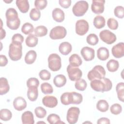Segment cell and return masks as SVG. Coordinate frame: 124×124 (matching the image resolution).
Masks as SVG:
<instances>
[{
	"instance_id": "1",
	"label": "cell",
	"mask_w": 124,
	"mask_h": 124,
	"mask_svg": "<svg viewBox=\"0 0 124 124\" xmlns=\"http://www.w3.org/2000/svg\"><path fill=\"white\" fill-rule=\"evenodd\" d=\"M91 88L96 92H104L110 91L112 86L111 80L107 78H103L101 79H93L90 83Z\"/></svg>"
},
{
	"instance_id": "2",
	"label": "cell",
	"mask_w": 124,
	"mask_h": 124,
	"mask_svg": "<svg viewBox=\"0 0 124 124\" xmlns=\"http://www.w3.org/2000/svg\"><path fill=\"white\" fill-rule=\"evenodd\" d=\"M9 57L13 61L19 60L22 56V44L16 43L10 44L8 51Z\"/></svg>"
},
{
	"instance_id": "3",
	"label": "cell",
	"mask_w": 124,
	"mask_h": 124,
	"mask_svg": "<svg viewBox=\"0 0 124 124\" xmlns=\"http://www.w3.org/2000/svg\"><path fill=\"white\" fill-rule=\"evenodd\" d=\"M106 71L104 67L100 65H95L91 71H90L87 75L89 80L101 79L105 77Z\"/></svg>"
},
{
	"instance_id": "4",
	"label": "cell",
	"mask_w": 124,
	"mask_h": 124,
	"mask_svg": "<svg viewBox=\"0 0 124 124\" xmlns=\"http://www.w3.org/2000/svg\"><path fill=\"white\" fill-rule=\"evenodd\" d=\"M48 66L49 68L52 71L59 70L62 66L61 58L56 53H52L49 55L48 57Z\"/></svg>"
},
{
	"instance_id": "5",
	"label": "cell",
	"mask_w": 124,
	"mask_h": 124,
	"mask_svg": "<svg viewBox=\"0 0 124 124\" xmlns=\"http://www.w3.org/2000/svg\"><path fill=\"white\" fill-rule=\"evenodd\" d=\"M89 7L88 3L85 0L77 1L73 6L72 12L76 16H82L87 11Z\"/></svg>"
},
{
	"instance_id": "6",
	"label": "cell",
	"mask_w": 124,
	"mask_h": 124,
	"mask_svg": "<svg viewBox=\"0 0 124 124\" xmlns=\"http://www.w3.org/2000/svg\"><path fill=\"white\" fill-rule=\"evenodd\" d=\"M66 33V30L64 27L58 26L51 30L49 33V37L52 40L61 39L65 37Z\"/></svg>"
},
{
	"instance_id": "7",
	"label": "cell",
	"mask_w": 124,
	"mask_h": 124,
	"mask_svg": "<svg viewBox=\"0 0 124 124\" xmlns=\"http://www.w3.org/2000/svg\"><path fill=\"white\" fill-rule=\"evenodd\" d=\"M80 113L79 108L76 107L70 108L67 112L66 120L70 124H76L78 119V116Z\"/></svg>"
},
{
	"instance_id": "8",
	"label": "cell",
	"mask_w": 124,
	"mask_h": 124,
	"mask_svg": "<svg viewBox=\"0 0 124 124\" xmlns=\"http://www.w3.org/2000/svg\"><path fill=\"white\" fill-rule=\"evenodd\" d=\"M99 37L102 41L107 44L110 45L116 40L115 34L108 30H104L99 33Z\"/></svg>"
},
{
	"instance_id": "9",
	"label": "cell",
	"mask_w": 124,
	"mask_h": 124,
	"mask_svg": "<svg viewBox=\"0 0 124 124\" xmlns=\"http://www.w3.org/2000/svg\"><path fill=\"white\" fill-rule=\"evenodd\" d=\"M66 70L69 78L72 81H77L82 76L81 70L77 67H74L69 64L67 67Z\"/></svg>"
},
{
	"instance_id": "10",
	"label": "cell",
	"mask_w": 124,
	"mask_h": 124,
	"mask_svg": "<svg viewBox=\"0 0 124 124\" xmlns=\"http://www.w3.org/2000/svg\"><path fill=\"white\" fill-rule=\"evenodd\" d=\"M89 26L88 22L84 19H80L76 23V32L80 36L85 35L88 32Z\"/></svg>"
},
{
	"instance_id": "11",
	"label": "cell",
	"mask_w": 124,
	"mask_h": 124,
	"mask_svg": "<svg viewBox=\"0 0 124 124\" xmlns=\"http://www.w3.org/2000/svg\"><path fill=\"white\" fill-rule=\"evenodd\" d=\"M104 0H93L91 5V10L93 13L96 14H100L104 11Z\"/></svg>"
},
{
	"instance_id": "12",
	"label": "cell",
	"mask_w": 124,
	"mask_h": 124,
	"mask_svg": "<svg viewBox=\"0 0 124 124\" xmlns=\"http://www.w3.org/2000/svg\"><path fill=\"white\" fill-rule=\"evenodd\" d=\"M80 53L86 61H91L94 58L95 51L93 48L88 46L83 47L80 50Z\"/></svg>"
},
{
	"instance_id": "13",
	"label": "cell",
	"mask_w": 124,
	"mask_h": 124,
	"mask_svg": "<svg viewBox=\"0 0 124 124\" xmlns=\"http://www.w3.org/2000/svg\"><path fill=\"white\" fill-rule=\"evenodd\" d=\"M113 56L116 58H121L124 56V44L120 42L114 45L111 48Z\"/></svg>"
},
{
	"instance_id": "14",
	"label": "cell",
	"mask_w": 124,
	"mask_h": 124,
	"mask_svg": "<svg viewBox=\"0 0 124 124\" xmlns=\"http://www.w3.org/2000/svg\"><path fill=\"white\" fill-rule=\"evenodd\" d=\"M42 103L47 108H53L57 105L58 100L54 96L46 95L42 99Z\"/></svg>"
},
{
	"instance_id": "15",
	"label": "cell",
	"mask_w": 124,
	"mask_h": 124,
	"mask_svg": "<svg viewBox=\"0 0 124 124\" xmlns=\"http://www.w3.org/2000/svg\"><path fill=\"white\" fill-rule=\"evenodd\" d=\"M13 106L16 110L22 111L26 108L27 102L24 98L21 96H18L14 100Z\"/></svg>"
},
{
	"instance_id": "16",
	"label": "cell",
	"mask_w": 124,
	"mask_h": 124,
	"mask_svg": "<svg viewBox=\"0 0 124 124\" xmlns=\"http://www.w3.org/2000/svg\"><path fill=\"white\" fill-rule=\"evenodd\" d=\"M69 99L70 104H79L83 100L82 95L78 93L75 92H69Z\"/></svg>"
},
{
	"instance_id": "17",
	"label": "cell",
	"mask_w": 124,
	"mask_h": 124,
	"mask_svg": "<svg viewBox=\"0 0 124 124\" xmlns=\"http://www.w3.org/2000/svg\"><path fill=\"white\" fill-rule=\"evenodd\" d=\"M5 16L6 18V22H13L16 21L18 18V13L16 9L13 8L8 9L5 13Z\"/></svg>"
},
{
	"instance_id": "18",
	"label": "cell",
	"mask_w": 124,
	"mask_h": 124,
	"mask_svg": "<svg viewBox=\"0 0 124 124\" xmlns=\"http://www.w3.org/2000/svg\"><path fill=\"white\" fill-rule=\"evenodd\" d=\"M52 16L53 19L57 22H62L65 17L64 12L59 8L53 9L52 12Z\"/></svg>"
},
{
	"instance_id": "19",
	"label": "cell",
	"mask_w": 124,
	"mask_h": 124,
	"mask_svg": "<svg viewBox=\"0 0 124 124\" xmlns=\"http://www.w3.org/2000/svg\"><path fill=\"white\" fill-rule=\"evenodd\" d=\"M21 120L23 124H33L34 123L33 113L30 111H26L22 114Z\"/></svg>"
},
{
	"instance_id": "20",
	"label": "cell",
	"mask_w": 124,
	"mask_h": 124,
	"mask_svg": "<svg viewBox=\"0 0 124 124\" xmlns=\"http://www.w3.org/2000/svg\"><path fill=\"white\" fill-rule=\"evenodd\" d=\"M72 47L70 43L68 42H63L61 43L59 46L60 52L63 55H67L72 51Z\"/></svg>"
},
{
	"instance_id": "21",
	"label": "cell",
	"mask_w": 124,
	"mask_h": 124,
	"mask_svg": "<svg viewBox=\"0 0 124 124\" xmlns=\"http://www.w3.org/2000/svg\"><path fill=\"white\" fill-rule=\"evenodd\" d=\"M16 5L22 13H26L29 10L30 5L28 0H16Z\"/></svg>"
},
{
	"instance_id": "22",
	"label": "cell",
	"mask_w": 124,
	"mask_h": 124,
	"mask_svg": "<svg viewBox=\"0 0 124 124\" xmlns=\"http://www.w3.org/2000/svg\"><path fill=\"white\" fill-rule=\"evenodd\" d=\"M97 56L98 59L101 61L107 60L109 56L108 49L105 47H99L97 50Z\"/></svg>"
},
{
	"instance_id": "23",
	"label": "cell",
	"mask_w": 124,
	"mask_h": 124,
	"mask_svg": "<svg viewBox=\"0 0 124 124\" xmlns=\"http://www.w3.org/2000/svg\"><path fill=\"white\" fill-rule=\"evenodd\" d=\"M10 90V86L8 80L5 78H0V94L4 95L7 93Z\"/></svg>"
},
{
	"instance_id": "24",
	"label": "cell",
	"mask_w": 124,
	"mask_h": 124,
	"mask_svg": "<svg viewBox=\"0 0 124 124\" xmlns=\"http://www.w3.org/2000/svg\"><path fill=\"white\" fill-rule=\"evenodd\" d=\"M69 62L70 65L74 67H78L81 65L82 61L78 55L73 54L69 57Z\"/></svg>"
},
{
	"instance_id": "25",
	"label": "cell",
	"mask_w": 124,
	"mask_h": 124,
	"mask_svg": "<svg viewBox=\"0 0 124 124\" xmlns=\"http://www.w3.org/2000/svg\"><path fill=\"white\" fill-rule=\"evenodd\" d=\"M66 83V78L63 75L60 74L56 76L53 79V83L57 87L60 88L65 85Z\"/></svg>"
},
{
	"instance_id": "26",
	"label": "cell",
	"mask_w": 124,
	"mask_h": 124,
	"mask_svg": "<svg viewBox=\"0 0 124 124\" xmlns=\"http://www.w3.org/2000/svg\"><path fill=\"white\" fill-rule=\"evenodd\" d=\"M38 91L37 87H31L28 88L27 92V96L28 99L32 101H35L38 98Z\"/></svg>"
},
{
	"instance_id": "27",
	"label": "cell",
	"mask_w": 124,
	"mask_h": 124,
	"mask_svg": "<svg viewBox=\"0 0 124 124\" xmlns=\"http://www.w3.org/2000/svg\"><path fill=\"white\" fill-rule=\"evenodd\" d=\"M36 52L33 50H31L26 54L25 57V62L28 64H32L36 60Z\"/></svg>"
},
{
	"instance_id": "28",
	"label": "cell",
	"mask_w": 124,
	"mask_h": 124,
	"mask_svg": "<svg viewBox=\"0 0 124 124\" xmlns=\"http://www.w3.org/2000/svg\"><path fill=\"white\" fill-rule=\"evenodd\" d=\"M38 39L34 34H30L26 38L25 42L26 45L30 47H33L38 44Z\"/></svg>"
},
{
	"instance_id": "29",
	"label": "cell",
	"mask_w": 124,
	"mask_h": 124,
	"mask_svg": "<svg viewBox=\"0 0 124 124\" xmlns=\"http://www.w3.org/2000/svg\"><path fill=\"white\" fill-rule=\"evenodd\" d=\"M93 23L96 28L98 29L103 28L105 26V19L101 16H97L94 18Z\"/></svg>"
},
{
	"instance_id": "30",
	"label": "cell",
	"mask_w": 124,
	"mask_h": 124,
	"mask_svg": "<svg viewBox=\"0 0 124 124\" xmlns=\"http://www.w3.org/2000/svg\"><path fill=\"white\" fill-rule=\"evenodd\" d=\"M116 91L119 100L122 102L124 101V83L123 82L118 83L116 87Z\"/></svg>"
},
{
	"instance_id": "31",
	"label": "cell",
	"mask_w": 124,
	"mask_h": 124,
	"mask_svg": "<svg viewBox=\"0 0 124 124\" xmlns=\"http://www.w3.org/2000/svg\"><path fill=\"white\" fill-rule=\"evenodd\" d=\"M119 66V63L118 61L114 59L110 60L107 63V68L110 72L116 71Z\"/></svg>"
},
{
	"instance_id": "32",
	"label": "cell",
	"mask_w": 124,
	"mask_h": 124,
	"mask_svg": "<svg viewBox=\"0 0 124 124\" xmlns=\"http://www.w3.org/2000/svg\"><path fill=\"white\" fill-rule=\"evenodd\" d=\"M34 34L36 37H43L47 33V29L45 26L40 25L37 26L34 29Z\"/></svg>"
},
{
	"instance_id": "33",
	"label": "cell",
	"mask_w": 124,
	"mask_h": 124,
	"mask_svg": "<svg viewBox=\"0 0 124 124\" xmlns=\"http://www.w3.org/2000/svg\"><path fill=\"white\" fill-rule=\"evenodd\" d=\"M47 121L50 124H64V122L61 121L60 116L54 113L49 114L47 117Z\"/></svg>"
},
{
	"instance_id": "34",
	"label": "cell",
	"mask_w": 124,
	"mask_h": 124,
	"mask_svg": "<svg viewBox=\"0 0 124 124\" xmlns=\"http://www.w3.org/2000/svg\"><path fill=\"white\" fill-rule=\"evenodd\" d=\"M96 108L101 112H104L107 111L109 108V105L105 100H100L96 104Z\"/></svg>"
},
{
	"instance_id": "35",
	"label": "cell",
	"mask_w": 124,
	"mask_h": 124,
	"mask_svg": "<svg viewBox=\"0 0 124 124\" xmlns=\"http://www.w3.org/2000/svg\"><path fill=\"white\" fill-rule=\"evenodd\" d=\"M12 117L11 111L6 108L1 109L0 110V119L3 121H7L10 120Z\"/></svg>"
},
{
	"instance_id": "36",
	"label": "cell",
	"mask_w": 124,
	"mask_h": 124,
	"mask_svg": "<svg viewBox=\"0 0 124 124\" xmlns=\"http://www.w3.org/2000/svg\"><path fill=\"white\" fill-rule=\"evenodd\" d=\"M42 92L45 94H51L53 92V89L51 85L47 82H44L41 85Z\"/></svg>"
},
{
	"instance_id": "37",
	"label": "cell",
	"mask_w": 124,
	"mask_h": 124,
	"mask_svg": "<svg viewBox=\"0 0 124 124\" xmlns=\"http://www.w3.org/2000/svg\"><path fill=\"white\" fill-rule=\"evenodd\" d=\"M34 31V27L32 24L26 22L24 23L21 27V31L25 34H30Z\"/></svg>"
},
{
	"instance_id": "38",
	"label": "cell",
	"mask_w": 124,
	"mask_h": 124,
	"mask_svg": "<svg viewBox=\"0 0 124 124\" xmlns=\"http://www.w3.org/2000/svg\"><path fill=\"white\" fill-rule=\"evenodd\" d=\"M86 41L88 44L91 46H95L98 43L99 39L95 34L91 33L87 36Z\"/></svg>"
},
{
	"instance_id": "39",
	"label": "cell",
	"mask_w": 124,
	"mask_h": 124,
	"mask_svg": "<svg viewBox=\"0 0 124 124\" xmlns=\"http://www.w3.org/2000/svg\"><path fill=\"white\" fill-rule=\"evenodd\" d=\"M87 86V83L84 79H79L76 81L75 84V87L76 89L80 91H84Z\"/></svg>"
},
{
	"instance_id": "40",
	"label": "cell",
	"mask_w": 124,
	"mask_h": 124,
	"mask_svg": "<svg viewBox=\"0 0 124 124\" xmlns=\"http://www.w3.org/2000/svg\"><path fill=\"white\" fill-rule=\"evenodd\" d=\"M41 16L40 11L36 8H32L30 13V17L33 21H37Z\"/></svg>"
},
{
	"instance_id": "41",
	"label": "cell",
	"mask_w": 124,
	"mask_h": 124,
	"mask_svg": "<svg viewBox=\"0 0 124 124\" xmlns=\"http://www.w3.org/2000/svg\"><path fill=\"white\" fill-rule=\"evenodd\" d=\"M36 116L39 118H43L46 115V110L42 107H37L34 109Z\"/></svg>"
},
{
	"instance_id": "42",
	"label": "cell",
	"mask_w": 124,
	"mask_h": 124,
	"mask_svg": "<svg viewBox=\"0 0 124 124\" xmlns=\"http://www.w3.org/2000/svg\"><path fill=\"white\" fill-rule=\"evenodd\" d=\"M110 111L113 114L118 115L122 112V107L119 104L115 103L110 107Z\"/></svg>"
},
{
	"instance_id": "43",
	"label": "cell",
	"mask_w": 124,
	"mask_h": 124,
	"mask_svg": "<svg viewBox=\"0 0 124 124\" xmlns=\"http://www.w3.org/2000/svg\"><path fill=\"white\" fill-rule=\"evenodd\" d=\"M107 25L110 29L116 30L118 27V22L115 19L109 18L107 21Z\"/></svg>"
},
{
	"instance_id": "44",
	"label": "cell",
	"mask_w": 124,
	"mask_h": 124,
	"mask_svg": "<svg viewBox=\"0 0 124 124\" xmlns=\"http://www.w3.org/2000/svg\"><path fill=\"white\" fill-rule=\"evenodd\" d=\"M47 1L46 0H36L34 1V6L38 10H43L47 6Z\"/></svg>"
},
{
	"instance_id": "45",
	"label": "cell",
	"mask_w": 124,
	"mask_h": 124,
	"mask_svg": "<svg viewBox=\"0 0 124 124\" xmlns=\"http://www.w3.org/2000/svg\"><path fill=\"white\" fill-rule=\"evenodd\" d=\"M115 16L119 18H123L124 17V9L122 6H116L114 10Z\"/></svg>"
},
{
	"instance_id": "46",
	"label": "cell",
	"mask_w": 124,
	"mask_h": 124,
	"mask_svg": "<svg viewBox=\"0 0 124 124\" xmlns=\"http://www.w3.org/2000/svg\"><path fill=\"white\" fill-rule=\"evenodd\" d=\"M26 84L28 88L31 87H35L38 88L39 85V81L35 78H31L27 80Z\"/></svg>"
},
{
	"instance_id": "47",
	"label": "cell",
	"mask_w": 124,
	"mask_h": 124,
	"mask_svg": "<svg viewBox=\"0 0 124 124\" xmlns=\"http://www.w3.org/2000/svg\"><path fill=\"white\" fill-rule=\"evenodd\" d=\"M20 25V20L18 18L16 21L13 22H6V25L10 29L12 30H16L18 29L19 26Z\"/></svg>"
},
{
	"instance_id": "48",
	"label": "cell",
	"mask_w": 124,
	"mask_h": 124,
	"mask_svg": "<svg viewBox=\"0 0 124 124\" xmlns=\"http://www.w3.org/2000/svg\"><path fill=\"white\" fill-rule=\"evenodd\" d=\"M39 75L40 78L43 80H48L51 77L50 73L46 69H43L40 71Z\"/></svg>"
},
{
	"instance_id": "49",
	"label": "cell",
	"mask_w": 124,
	"mask_h": 124,
	"mask_svg": "<svg viewBox=\"0 0 124 124\" xmlns=\"http://www.w3.org/2000/svg\"><path fill=\"white\" fill-rule=\"evenodd\" d=\"M12 40L13 43L22 44L24 41V37L20 33H16L13 36Z\"/></svg>"
},
{
	"instance_id": "50",
	"label": "cell",
	"mask_w": 124,
	"mask_h": 124,
	"mask_svg": "<svg viewBox=\"0 0 124 124\" xmlns=\"http://www.w3.org/2000/svg\"><path fill=\"white\" fill-rule=\"evenodd\" d=\"M69 92L63 93L61 96V102L64 105H69L70 104L69 99Z\"/></svg>"
},
{
	"instance_id": "51",
	"label": "cell",
	"mask_w": 124,
	"mask_h": 124,
	"mask_svg": "<svg viewBox=\"0 0 124 124\" xmlns=\"http://www.w3.org/2000/svg\"><path fill=\"white\" fill-rule=\"evenodd\" d=\"M71 0H59V4L63 8H68L71 4Z\"/></svg>"
},
{
	"instance_id": "52",
	"label": "cell",
	"mask_w": 124,
	"mask_h": 124,
	"mask_svg": "<svg viewBox=\"0 0 124 124\" xmlns=\"http://www.w3.org/2000/svg\"><path fill=\"white\" fill-rule=\"evenodd\" d=\"M8 59L7 57L3 55H0V66L1 67H3L6 65L8 63Z\"/></svg>"
},
{
	"instance_id": "53",
	"label": "cell",
	"mask_w": 124,
	"mask_h": 124,
	"mask_svg": "<svg viewBox=\"0 0 124 124\" xmlns=\"http://www.w3.org/2000/svg\"><path fill=\"white\" fill-rule=\"evenodd\" d=\"M97 124H110V120L109 119L105 117H102L99 118L97 122Z\"/></svg>"
},
{
	"instance_id": "54",
	"label": "cell",
	"mask_w": 124,
	"mask_h": 124,
	"mask_svg": "<svg viewBox=\"0 0 124 124\" xmlns=\"http://www.w3.org/2000/svg\"><path fill=\"white\" fill-rule=\"evenodd\" d=\"M0 40H2L5 37L6 32L5 30L2 29V28H0Z\"/></svg>"
},
{
	"instance_id": "55",
	"label": "cell",
	"mask_w": 124,
	"mask_h": 124,
	"mask_svg": "<svg viewBox=\"0 0 124 124\" xmlns=\"http://www.w3.org/2000/svg\"><path fill=\"white\" fill-rule=\"evenodd\" d=\"M3 1L6 2V3H10L11 2L13 1V0H3Z\"/></svg>"
},
{
	"instance_id": "56",
	"label": "cell",
	"mask_w": 124,
	"mask_h": 124,
	"mask_svg": "<svg viewBox=\"0 0 124 124\" xmlns=\"http://www.w3.org/2000/svg\"><path fill=\"white\" fill-rule=\"evenodd\" d=\"M39 123H44V124H45V123L44 122H38L37 123V124H39Z\"/></svg>"
}]
</instances>
